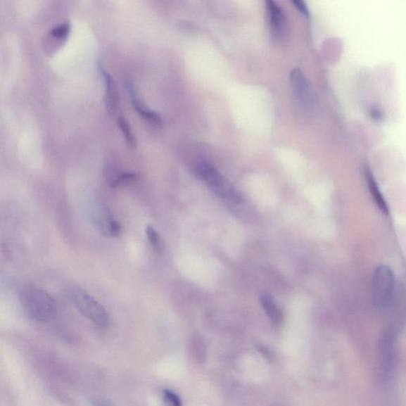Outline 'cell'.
Returning a JSON list of instances; mask_svg holds the SVG:
<instances>
[{
    "instance_id": "1",
    "label": "cell",
    "mask_w": 406,
    "mask_h": 406,
    "mask_svg": "<svg viewBox=\"0 0 406 406\" xmlns=\"http://www.w3.org/2000/svg\"><path fill=\"white\" fill-rule=\"evenodd\" d=\"M20 303L24 314L36 322L51 321L57 312L54 298L46 291L37 286L23 287L20 292Z\"/></svg>"
},
{
    "instance_id": "2",
    "label": "cell",
    "mask_w": 406,
    "mask_h": 406,
    "mask_svg": "<svg viewBox=\"0 0 406 406\" xmlns=\"http://www.w3.org/2000/svg\"><path fill=\"white\" fill-rule=\"evenodd\" d=\"M396 296V279L391 268L379 265L372 279V297L374 307L380 311L388 310Z\"/></svg>"
},
{
    "instance_id": "3",
    "label": "cell",
    "mask_w": 406,
    "mask_h": 406,
    "mask_svg": "<svg viewBox=\"0 0 406 406\" xmlns=\"http://www.w3.org/2000/svg\"><path fill=\"white\" fill-rule=\"evenodd\" d=\"M70 297L80 313L99 328H106L109 324L107 310L89 293L79 286H73Z\"/></svg>"
},
{
    "instance_id": "4",
    "label": "cell",
    "mask_w": 406,
    "mask_h": 406,
    "mask_svg": "<svg viewBox=\"0 0 406 406\" xmlns=\"http://www.w3.org/2000/svg\"><path fill=\"white\" fill-rule=\"evenodd\" d=\"M198 176L207 184L217 196L230 202L239 203L241 197L232 185L224 179L222 174L213 165L205 163H199L196 167Z\"/></svg>"
},
{
    "instance_id": "5",
    "label": "cell",
    "mask_w": 406,
    "mask_h": 406,
    "mask_svg": "<svg viewBox=\"0 0 406 406\" xmlns=\"http://www.w3.org/2000/svg\"><path fill=\"white\" fill-rule=\"evenodd\" d=\"M266 10L273 39L277 42L283 41L287 34V24L283 10L272 0L266 2Z\"/></svg>"
},
{
    "instance_id": "6",
    "label": "cell",
    "mask_w": 406,
    "mask_h": 406,
    "mask_svg": "<svg viewBox=\"0 0 406 406\" xmlns=\"http://www.w3.org/2000/svg\"><path fill=\"white\" fill-rule=\"evenodd\" d=\"M291 83L297 103L303 108L307 109L311 103L310 87L307 77L301 70L299 68L293 70L291 73Z\"/></svg>"
},
{
    "instance_id": "7",
    "label": "cell",
    "mask_w": 406,
    "mask_h": 406,
    "mask_svg": "<svg viewBox=\"0 0 406 406\" xmlns=\"http://www.w3.org/2000/svg\"><path fill=\"white\" fill-rule=\"evenodd\" d=\"M127 90L130 97L131 103H132L137 113L148 122L154 125V126H160L162 124L161 116L157 113V112L150 110L145 104H143L141 102L132 84H128Z\"/></svg>"
},
{
    "instance_id": "8",
    "label": "cell",
    "mask_w": 406,
    "mask_h": 406,
    "mask_svg": "<svg viewBox=\"0 0 406 406\" xmlns=\"http://www.w3.org/2000/svg\"><path fill=\"white\" fill-rule=\"evenodd\" d=\"M99 70L101 73L105 82L106 107L110 112H114L118 106V97L114 80L101 65H99Z\"/></svg>"
},
{
    "instance_id": "9",
    "label": "cell",
    "mask_w": 406,
    "mask_h": 406,
    "mask_svg": "<svg viewBox=\"0 0 406 406\" xmlns=\"http://www.w3.org/2000/svg\"><path fill=\"white\" fill-rule=\"evenodd\" d=\"M97 227L106 236L115 237L121 234L120 224L108 214L100 213L96 217Z\"/></svg>"
},
{
    "instance_id": "10",
    "label": "cell",
    "mask_w": 406,
    "mask_h": 406,
    "mask_svg": "<svg viewBox=\"0 0 406 406\" xmlns=\"http://www.w3.org/2000/svg\"><path fill=\"white\" fill-rule=\"evenodd\" d=\"M260 303L266 315L274 324L278 326V324L282 323L284 319L283 312L272 296L265 293L260 298Z\"/></svg>"
},
{
    "instance_id": "11",
    "label": "cell",
    "mask_w": 406,
    "mask_h": 406,
    "mask_svg": "<svg viewBox=\"0 0 406 406\" xmlns=\"http://www.w3.org/2000/svg\"><path fill=\"white\" fill-rule=\"evenodd\" d=\"M367 183L369 184L370 190L372 193L374 199L379 205V208L384 212L385 214H388V208H387L385 199L383 198L382 194L380 193L379 187L376 183V180H374L372 175L370 172H367Z\"/></svg>"
},
{
    "instance_id": "12",
    "label": "cell",
    "mask_w": 406,
    "mask_h": 406,
    "mask_svg": "<svg viewBox=\"0 0 406 406\" xmlns=\"http://www.w3.org/2000/svg\"><path fill=\"white\" fill-rule=\"evenodd\" d=\"M118 126L122 131L127 145L131 148H134L136 146V141L132 133V130H131L129 122L123 118H118Z\"/></svg>"
},
{
    "instance_id": "13",
    "label": "cell",
    "mask_w": 406,
    "mask_h": 406,
    "mask_svg": "<svg viewBox=\"0 0 406 406\" xmlns=\"http://www.w3.org/2000/svg\"><path fill=\"white\" fill-rule=\"evenodd\" d=\"M136 174L133 172H124L118 175L115 177L110 180V186L113 189L117 187L126 186L130 183L134 182L136 179Z\"/></svg>"
},
{
    "instance_id": "14",
    "label": "cell",
    "mask_w": 406,
    "mask_h": 406,
    "mask_svg": "<svg viewBox=\"0 0 406 406\" xmlns=\"http://www.w3.org/2000/svg\"><path fill=\"white\" fill-rule=\"evenodd\" d=\"M71 31L70 24L65 23L58 25V26L54 27L50 34L53 37V39L64 41L68 39V35H70Z\"/></svg>"
},
{
    "instance_id": "15",
    "label": "cell",
    "mask_w": 406,
    "mask_h": 406,
    "mask_svg": "<svg viewBox=\"0 0 406 406\" xmlns=\"http://www.w3.org/2000/svg\"><path fill=\"white\" fill-rule=\"evenodd\" d=\"M146 235L149 243H151L153 248L157 250L158 252L161 251V241L157 231L151 227H148L146 229Z\"/></svg>"
},
{
    "instance_id": "16",
    "label": "cell",
    "mask_w": 406,
    "mask_h": 406,
    "mask_svg": "<svg viewBox=\"0 0 406 406\" xmlns=\"http://www.w3.org/2000/svg\"><path fill=\"white\" fill-rule=\"evenodd\" d=\"M165 406H182L177 393L170 390H165L163 393Z\"/></svg>"
},
{
    "instance_id": "17",
    "label": "cell",
    "mask_w": 406,
    "mask_h": 406,
    "mask_svg": "<svg viewBox=\"0 0 406 406\" xmlns=\"http://www.w3.org/2000/svg\"><path fill=\"white\" fill-rule=\"evenodd\" d=\"M292 3L303 15L309 16V10L307 7V4H305L303 1H299V0H293Z\"/></svg>"
},
{
    "instance_id": "18",
    "label": "cell",
    "mask_w": 406,
    "mask_h": 406,
    "mask_svg": "<svg viewBox=\"0 0 406 406\" xmlns=\"http://www.w3.org/2000/svg\"><path fill=\"white\" fill-rule=\"evenodd\" d=\"M93 406H111V405L101 401H94Z\"/></svg>"
}]
</instances>
